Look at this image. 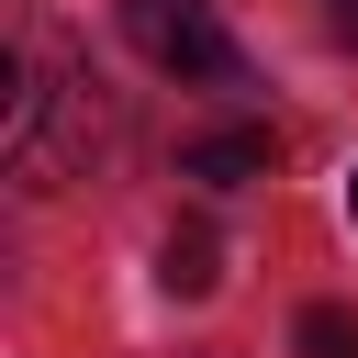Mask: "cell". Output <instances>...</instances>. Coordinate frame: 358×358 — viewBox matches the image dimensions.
<instances>
[{
    "mask_svg": "<svg viewBox=\"0 0 358 358\" xmlns=\"http://www.w3.org/2000/svg\"><path fill=\"white\" fill-rule=\"evenodd\" d=\"M157 280H168L179 302H201V291L224 280V246H213V224H168V246H157Z\"/></svg>",
    "mask_w": 358,
    "mask_h": 358,
    "instance_id": "3957f363",
    "label": "cell"
},
{
    "mask_svg": "<svg viewBox=\"0 0 358 358\" xmlns=\"http://www.w3.org/2000/svg\"><path fill=\"white\" fill-rule=\"evenodd\" d=\"M268 157H280V134H268V123H235V134H190V145H179V179L246 190V179H268Z\"/></svg>",
    "mask_w": 358,
    "mask_h": 358,
    "instance_id": "7a4b0ae2",
    "label": "cell"
},
{
    "mask_svg": "<svg viewBox=\"0 0 358 358\" xmlns=\"http://www.w3.org/2000/svg\"><path fill=\"white\" fill-rule=\"evenodd\" d=\"M347 213H358V168H347Z\"/></svg>",
    "mask_w": 358,
    "mask_h": 358,
    "instance_id": "8992f818",
    "label": "cell"
},
{
    "mask_svg": "<svg viewBox=\"0 0 358 358\" xmlns=\"http://www.w3.org/2000/svg\"><path fill=\"white\" fill-rule=\"evenodd\" d=\"M123 34H134L145 67H168L190 90H235L246 78V56H235V34H224L213 0H123Z\"/></svg>",
    "mask_w": 358,
    "mask_h": 358,
    "instance_id": "6da1fadb",
    "label": "cell"
},
{
    "mask_svg": "<svg viewBox=\"0 0 358 358\" xmlns=\"http://www.w3.org/2000/svg\"><path fill=\"white\" fill-rule=\"evenodd\" d=\"M291 347H302V358H358V313H347V302H302Z\"/></svg>",
    "mask_w": 358,
    "mask_h": 358,
    "instance_id": "277c9868",
    "label": "cell"
},
{
    "mask_svg": "<svg viewBox=\"0 0 358 358\" xmlns=\"http://www.w3.org/2000/svg\"><path fill=\"white\" fill-rule=\"evenodd\" d=\"M324 34H336V45H358V0H324Z\"/></svg>",
    "mask_w": 358,
    "mask_h": 358,
    "instance_id": "5b68a950",
    "label": "cell"
}]
</instances>
